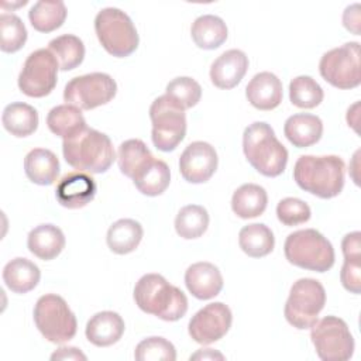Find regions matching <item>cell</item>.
<instances>
[{
  "instance_id": "6",
  "label": "cell",
  "mask_w": 361,
  "mask_h": 361,
  "mask_svg": "<svg viewBox=\"0 0 361 361\" xmlns=\"http://www.w3.org/2000/svg\"><path fill=\"white\" fill-rule=\"evenodd\" d=\"M94 31L102 47L116 58L131 55L140 42L131 18L116 7H106L97 13Z\"/></svg>"
},
{
  "instance_id": "9",
  "label": "cell",
  "mask_w": 361,
  "mask_h": 361,
  "mask_svg": "<svg viewBox=\"0 0 361 361\" xmlns=\"http://www.w3.org/2000/svg\"><path fill=\"white\" fill-rule=\"evenodd\" d=\"M151 138L157 149L173 151L186 134V114L166 94L155 99L149 107Z\"/></svg>"
},
{
  "instance_id": "30",
  "label": "cell",
  "mask_w": 361,
  "mask_h": 361,
  "mask_svg": "<svg viewBox=\"0 0 361 361\" xmlns=\"http://www.w3.org/2000/svg\"><path fill=\"white\" fill-rule=\"evenodd\" d=\"M138 192L147 196H158L166 190L171 182V171L166 162L152 158L134 178Z\"/></svg>"
},
{
  "instance_id": "17",
  "label": "cell",
  "mask_w": 361,
  "mask_h": 361,
  "mask_svg": "<svg viewBox=\"0 0 361 361\" xmlns=\"http://www.w3.org/2000/svg\"><path fill=\"white\" fill-rule=\"evenodd\" d=\"M247 69L248 56L240 49H228L212 63L210 79L219 89H233L241 82Z\"/></svg>"
},
{
  "instance_id": "23",
  "label": "cell",
  "mask_w": 361,
  "mask_h": 361,
  "mask_svg": "<svg viewBox=\"0 0 361 361\" xmlns=\"http://www.w3.org/2000/svg\"><path fill=\"white\" fill-rule=\"evenodd\" d=\"M24 171L32 183L48 186L59 175V161L51 149L34 148L24 158Z\"/></svg>"
},
{
  "instance_id": "29",
  "label": "cell",
  "mask_w": 361,
  "mask_h": 361,
  "mask_svg": "<svg viewBox=\"0 0 361 361\" xmlns=\"http://www.w3.org/2000/svg\"><path fill=\"white\" fill-rule=\"evenodd\" d=\"M47 126L51 133L62 140H68L87 127L80 109L68 103L49 110L47 116Z\"/></svg>"
},
{
  "instance_id": "12",
  "label": "cell",
  "mask_w": 361,
  "mask_h": 361,
  "mask_svg": "<svg viewBox=\"0 0 361 361\" xmlns=\"http://www.w3.org/2000/svg\"><path fill=\"white\" fill-rule=\"evenodd\" d=\"M319 71L322 78L334 87H357L361 83L360 44L345 42L327 51L319 62Z\"/></svg>"
},
{
  "instance_id": "33",
  "label": "cell",
  "mask_w": 361,
  "mask_h": 361,
  "mask_svg": "<svg viewBox=\"0 0 361 361\" xmlns=\"http://www.w3.org/2000/svg\"><path fill=\"white\" fill-rule=\"evenodd\" d=\"M48 49L55 56L59 69L72 71L78 68L85 58L83 41L72 34H63L49 41Z\"/></svg>"
},
{
  "instance_id": "1",
  "label": "cell",
  "mask_w": 361,
  "mask_h": 361,
  "mask_svg": "<svg viewBox=\"0 0 361 361\" xmlns=\"http://www.w3.org/2000/svg\"><path fill=\"white\" fill-rule=\"evenodd\" d=\"M344 171V161L337 155H302L293 166V179L305 192L330 199L343 190Z\"/></svg>"
},
{
  "instance_id": "25",
  "label": "cell",
  "mask_w": 361,
  "mask_h": 361,
  "mask_svg": "<svg viewBox=\"0 0 361 361\" xmlns=\"http://www.w3.org/2000/svg\"><path fill=\"white\" fill-rule=\"evenodd\" d=\"M1 123L11 135L18 138L28 137L38 127V113L27 103L14 102L4 107Z\"/></svg>"
},
{
  "instance_id": "18",
  "label": "cell",
  "mask_w": 361,
  "mask_h": 361,
  "mask_svg": "<svg viewBox=\"0 0 361 361\" xmlns=\"http://www.w3.org/2000/svg\"><path fill=\"white\" fill-rule=\"evenodd\" d=\"M185 285L192 296L207 300L217 296L223 289V276L212 262H196L186 269Z\"/></svg>"
},
{
  "instance_id": "19",
  "label": "cell",
  "mask_w": 361,
  "mask_h": 361,
  "mask_svg": "<svg viewBox=\"0 0 361 361\" xmlns=\"http://www.w3.org/2000/svg\"><path fill=\"white\" fill-rule=\"evenodd\" d=\"M245 96L251 106L268 111L278 107L283 97L282 82L271 72H259L248 82Z\"/></svg>"
},
{
  "instance_id": "27",
  "label": "cell",
  "mask_w": 361,
  "mask_h": 361,
  "mask_svg": "<svg viewBox=\"0 0 361 361\" xmlns=\"http://www.w3.org/2000/svg\"><path fill=\"white\" fill-rule=\"evenodd\" d=\"M268 204L265 189L255 183L241 185L231 197V209L241 219H254L261 216Z\"/></svg>"
},
{
  "instance_id": "20",
  "label": "cell",
  "mask_w": 361,
  "mask_h": 361,
  "mask_svg": "<svg viewBox=\"0 0 361 361\" xmlns=\"http://www.w3.org/2000/svg\"><path fill=\"white\" fill-rule=\"evenodd\" d=\"M123 317L111 310L93 314L86 323V338L96 347H109L116 344L124 333Z\"/></svg>"
},
{
  "instance_id": "11",
  "label": "cell",
  "mask_w": 361,
  "mask_h": 361,
  "mask_svg": "<svg viewBox=\"0 0 361 361\" xmlns=\"http://www.w3.org/2000/svg\"><path fill=\"white\" fill-rule=\"evenodd\" d=\"M117 93L116 80L102 72L71 79L63 89V100L80 110H92L113 100Z\"/></svg>"
},
{
  "instance_id": "31",
  "label": "cell",
  "mask_w": 361,
  "mask_h": 361,
  "mask_svg": "<svg viewBox=\"0 0 361 361\" xmlns=\"http://www.w3.org/2000/svg\"><path fill=\"white\" fill-rule=\"evenodd\" d=\"M240 248L252 258L268 255L275 245V237L271 228L262 223L244 226L238 233Z\"/></svg>"
},
{
  "instance_id": "21",
  "label": "cell",
  "mask_w": 361,
  "mask_h": 361,
  "mask_svg": "<svg viewBox=\"0 0 361 361\" xmlns=\"http://www.w3.org/2000/svg\"><path fill=\"white\" fill-rule=\"evenodd\" d=\"M283 133L293 147L306 148L322 138L323 123L314 114L298 113L286 118Z\"/></svg>"
},
{
  "instance_id": "38",
  "label": "cell",
  "mask_w": 361,
  "mask_h": 361,
  "mask_svg": "<svg viewBox=\"0 0 361 361\" xmlns=\"http://www.w3.org/2000/svg\"><path fill=\"white\" fill-rule=\"evenodd\" d=\"M165 94L182 110H188L199 103L202 97V87L195 79L189 76H179L166 85Z\"/></svg>"
},
{
  "instance_id": "7",
  "label": "cell",
  "mask_w": 361,
  "mask_h": 361,
  "mask_svg": "<svg viewBox=\"0 0 361 361\" xmlns=\"http://www.w3.org/2000/svg\"><path fill=\"white\" fill-rule=\"evenodd\" d=\"M34 322L39 333L54 344L72 340L78 330V322L65 299L48 293L41 296L34 306Z\"/></svg>"
},
{
  "instance_id": "2",
  "label": "cell",
  "mask_w": 361,
  "mask_h": 361,
  "mask_svg": "<svg viewBox=\"0 0 361 361\" xmlns=\"http://www.w3.org/2000/svg\"><path fill=\"white\" fill-rule=\"evenodd\" d=\"M135 305L165 322H176L188 310V298L159 274L142 275L134 288Z\"/></svg>"
},
{
  "instance_id": "32",
  "label": "cell",
  "mask_w": 361,
  "mask_h": 361,
  "mask_svg": "<svg viewBox=\"0 0 361 361\" xmlns=\"http://www.w3.org/2000/svg\"><path fill=\"white\" fill-rule=\"evenodd\" d=\"M154 155L148 149L144 141L138 138H131L120 144L117 151V162L123 175L127 178H134L151 159Z\"/></svg>"
},
{
  "instance_id": "15",
  "label": "cell",
  "mask_w": 361,
  "mask_h": 361,
  "mask_svg": "<svg viewBox=\"0 0 361 361\" xmlns=\"http://www.w3.org/2000/svg\"><path fill=\"white\" fill-rule=\"evenodd\" d=\"M219 158L213 145L204 141L190 142L179 158V171L189 183L207 182L217 169Z\"/></svg>"
},
{
  "instance_id": "4",
  "label": "cell",
  "mask_w": 361,
  "mask_h": 361,
  "mask_svg": "<svg viewBox=\"0 0 361 361\" xmlns=\"http://www.w3.org/2000/svg\"><path fill=\"white\" fill-rule=\"evenodd\" d=\"M243 151L251 166L264 176H279L286 168L288 151L264 121H255L244 130Z\"/></svg>"
},
{
  "instance_id": "45",
  "label": "cell",
  "mask_w": 361,
  "mask_h": 361,
  "mask_svg": "<svg viewBox=\"0 0 361 361\" xmlns=\"http://www.w3.org/2000/svg\"><path fill=\"white\" fill-rule=\"evenodd\" d=\"M224 360V355L212 350V348H202L193 355H190V360Z\"/></svg>"
},
{
  "instance_id": "3",
  "label": "cell",
  "mask_w": 361,
  "mask_h": 361,
  "mask_svg": "<svg viewBox=\"0 0 361 361\" xmlns=\"http://www.w3.org/2000/svg\"><path fill=\"white\" fill-rule=\"evenodd\" d=\"M62 154L72 168L89 173L106 172L116 159V152L109 135L89 127L63 140Z\"/></svg>"
},
{
  "instance_id": "42",
  "label": "cell",
  "mask_w": 361,
  "mask_h": 361,
  "mask_svg": "<svg viewBox=\"0 0 361 361\" xmlns=\"http://www.w3.org/2000/svg\"><path fill=\"white\" fill-rule=\"evenodd\" d=\"M361 233L360 231H353L344 235L341 241V250L344 259L347 258H361Z\"/></svg>"
},
{
  "instance_id": "8",
  "label": "cell",
  "mask_w": 361,
  "mask_h": 361,
  "mask_svg": "<svg viewBox=\"0 0 361 361\" xmlns=\"http://www.w3.org/2000/svg\"><path fill=\"white\" fill-rule=\"evenodd\" d=\"M326 305V290L313 278L298 279L289 292L285 303V319L299 330L310 329Z\"/></svg>"
},
{
  "instance_id": "40",
  "label": "cell",
  "mask_w": 361,
  "mask_h": 361,
  "mask_svg": "<svg viewBox=\"0 0 361 361\" xmlns=\"http://www.w3.org/2000/svg\"><path fill=\"white\" fill-rule=\"evenodd\" d=\"M310 207L298 197H285L276 206L278 220L283 226H299L310 219Z\"/></svg>"
},
{
  "instance_id": "34",
  "label": "cell",
  "mask_w": 361,
  "mask_h": 361,
  "mask_svg": "<svg viewBox=\"0 0 361 361\" xmlns=\"http://www.w3.org/2000/svg\"><path fill=\"white\" fill-rule=\"evenodd\" d=\"M66 7L61 0L37 1L28 11L31 25L39 32H51L59 28L66 18Z\"/></svg>"
},
{
  "instance_id": "37",
  "label": "cell",
  "mask_w": 361,
  "mask_h": 361,
  "mask_svg": "<svg viewBox=\"0 0 361 361\" xmlns=\"http://www.w3.org/2000/svg\"><path fill=\"white\" fill-rule=\"evenodd\" d=\"M27 41V30L21 18L16 14L3 13L0 16V48L13 54L23 48Z\"/></svg>"
},
{
  "instance_id": "24",
  "label": "cell",
  "mask_w": 361,
  "mask_h": 361,
  "mask_svg": "<svg viewBox=\"0 0 361 361\" xmlns=\"http://www.w3.org/2000/svg\"><path fill=\"white\" fill-rule=\"evenodd\" d=\"M41 278L39 268L27 258H14L3 269V281L14 293H27L32 290Z\"/></svg>"
},
{
  "instance_id": "5",
  "label": "cell",
  "mask_w": 361,
  "mask_h": 361,
  "mask_svg": "<svg viewBox=\"0 0 361 361\" xmlns=\"http://www.w3.org/2000/svg\"><path fill=\"white\" fill-rule=\"evenodd\" d=\"M286 259L299 268L326 272L334 265V248L317 230L305 228L290 233L283 245Z\"/></svg>"
},
{
  "instance_id": "26",
  "label": "cell",
  "mask_w": 361,
  "mask_h": 361,
  "mask_svg": "<svg viewBox=\"0 0 361 361\" xmlns=\"http://www.w3.org/2000/svg\"><path fill=\"white\" fill-rule=\"evenodd\" d=\"M142 234L144 230L138 221L133 219H120L109 227L106 241L113 252L124 255L133 252L138 247Z\"/></svg>"
},
{
  "instance_id": "14",
  "label": "cell",
  "mask_w": 361,
  "mask_h": 361,
  "mask_svg": "<svg viewBox=\"0 0 361 361\" xmlns=\"http://www.w3.org/2000/svg\"><path fill=\"white\" fill-rule=\"evenodd\" d=\"M233 314L223 302L209 303L196 312L189 322V336L199 344H212L223 338L231 327Z\"/></svg>"
},
{
  "instance_id": "10",
  "label": "cell",
  "mask_w": 361,
  "mask_h": 361,
  "mask_svg": "<svg viewBox=\"0 0 361 361\" xmlns=\"http://www.w3.org/2000/svg\"><path fill=\"white\" fill-rule=\"evenodd\" d=\"M310 329V338L320 360L347 361L353 357L354 338L343 319L326 316Z\"/></svg>"
},
{
  "instance_id": "28",
  "label": "cell",
  "mask_w": 361,
  "mask_h": 361,
  "mask_svg": "<svg viewBox=\"0 0 361 361\" xmlns=\"http://www.w3.org/2000/svg\"><path fill=\"white\" fill-rule=\"evenodd\" d=\"M193 42L202 49H216L224 44L228 31L226 23L213 14L197 17L190 28Z\"/></svg>"
},
{
  "instance_id": "44",
  "label": "cell",
  "mask_w": 361,
  "mask_h": 361,
  "mask_svg": "<svg viewBox=\"0 0 361 361\" xmlns=\"http://www.w3.org/2000/svg\"><path fill=\"white\" fill-rule=\"evenodd\" d=\"M51 360H86V355L76 347H61L52 353Z\"/></svg>"
},
{
  "instance_id": "36",
  "label": "cell",
  "mask_w": 361,
  "mask_h": 361,
  "mask_svg": "<svg viewBox=\"0 0 361 361\" xmlns=\"http://www.w3.org/2000/svg\"><path fill=\"white\" fill-rule=\"evenodd\" d=\"M324 97L322 86L310 76H296L289 83V99L292 104L300 109H313Z\"/></svg>"
},
{
  "instance_id": "13",
  "label": "cell",
  "mask_w": 361,
  "mask_h": 361,
  "mask_svg": "<svg viewBox=\"0 0 361 361\" xmlns=\"http://www.w3.org/2000/svg\"><path fill=\"white\" fill-rule=\"evenodd\" d=\"M58 62L49 49L41 48L31 52L18 75L20 90L30 97L48 96L56 86Z\"/></svg>"
},
{
  "instance_id": "43",
  "label": "cell",
  "mask_w": 361,
  "mask_h": 361,
  "mask_svg": "<svg viewBox=\"0 0 361 361\" xmlns=\"http://www.w3.org/2000/svg\"><path fill=\"white\" fill-rule=\"evenodd\" d=\"M343 24L348 31H351L357 35L360 34V4L355 3L353 6H348L344 10Z\"/></svg>"
},
{
  "instance_id": "35",
  "label": "cell",
  "mask_w": 361,
  "mask_h": 361,
  "mask_svg": "<svg viewBox=\"0 0 361 361\" xmlns=\"http://www.w3.org/2000/svg\"><path fill=\"white\" fill-rule=\"evenodd\" d=\"M207 227L209 213L203 206L188 204L183 206L176 214L175 230L185 240H192L203 235Z\"/></svg>"
},
{
  "instance_id": "41",
  "label": "cell",
  "mask_w": 361,
  "mask_h": 361,
  "mask_svg": "<svg viewBox=\"0 0 361 361\" xmlns=\"http://www.w3.org/2000/svg\"><path fill=\"white\" fill-rule=\"evenodd\" d=\"M340 279L343 286L351 293H360L361 290V258L344 259Z\"/></svg>"
},
{
  "instance_id": "39",
  "label": "cell",
  "mask_w": 361,
  "mask_h": 361,
  "mask_svg": "<svg viewBox=\"0 0 361 361\" xmlns=\"http://www.w3.org/2000/svg\"><path fill=\"white\" fill-rule=\"evenodd\" d=\"M134 357L138 361H175L176 350L164 337H148L137 344Z\"/></svg>"
},
{
  "instance_id": "16",
  "label": "cell",
  "mask_w": 361,
  "mask_h": 361,
  "mask_svg": "<svg viewBox=\"0 0 361 361\" xmlns=\"http://www.w3.org/2000/svg\"><path fill=\"white\" fill-rule=\"evenodd\" d=\"M96 182L86 172L66 173L56 185L55 196L61 206L80 209L90 203L96 196Z\"/></svg>"
},
{
  "instance_id": "22",
  "label": "cell",
  "mask_w": 361,
  "mask_h": 361,
  "mask_svg": "<svg viewBox=\"0 0 361 361\" xmlns=\"http://www.w3.org/2000/svg\"><path fill=\"white\" fill-rule=\"evenodd\" d=\"M27 247L37 258L49 261L56 258L65 248V235L54 224H39L30 231Z\"/></svg>"
}]
</instances>
